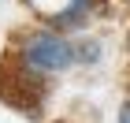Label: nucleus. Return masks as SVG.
<instances>
[{
    "instance_id": "f257e3e1",
    "label": "nucleus",
    "mask_w": 130,
    "mask_h": 123,
    "mask_svg": "<svg viewBox=\"0 0 130 123\" xmlns=\"http://www.w3.org/2000/svg\"><path fill=\"white\" fill-rule=\"evenodd\" d=\"M15 60L26 67L37 78H48V75H63L67 67L78 63V49L63 37L60 30H30L22 34L19 49H15Z\"/></svg>"
},
{
    "instance_id": "f03ea898",
    "label": "nucleus",
    "mask_w": 130,
    "mask_h": 123,
    "mask_svg": "<svg viewBox=\"0 0 130 123\" xmlns=\"http://www.w3.org/2000/svg\"><path fill=\"white\" fill-rule=\"evenodd\" d=\"M0 101L19 108V112H30L37 116L41 112V101H45V78L30 75L15 56L8 63H0Z\"/></svg>"
},
{
    "instance_id": "7ed1b4c3",
    "label": "nucleus",
    "mask_w": 130,
    "mask_h": 123,
    "mask_svg": "<svg viewBox=\"0 0 130 123\" xmlns=\"http://www.w3.org/2000/svg\"><path fill=\"white\" fill-rule=\"evenodd\" d=\"M30 11L41 22H48V30H82L93 19L97 0H26Z\"/></svg>"
},
{
    "instance_id": "20e7f679",
    "label": "nucleus",
    "mask_w": 130,
    "mask_h": 123,
    "mask_svg": "<svg viewBox=\"0 0 130 123\" xmlns=\"http://www.w3.org/2000/svg\"><path fill=\"white\" fill-rule=\"evenodd\" d=\"M119 123H130V101H123V108H119Z\"/></svg>"
},
{
    "instance_id": "39448f33",
    "label": "nucleus",
    "mask_w": 130,
    "mask_h": 123,
    "mask_svg": "<svg viewBox=\"0 0 130 123\" xmlns=\"http://www.w3.org/2000/svg\"><path fill=\"white\" fill-rule=\"evenodd\" d=\"M126 45H130V41H126Z\"/></svg>"
}]
</instances>
